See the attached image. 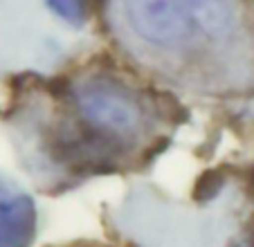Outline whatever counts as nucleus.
Wrapping results in <instances>:
<instances>
[{
    "label": "nucleus",
    "mask_w": 254,
    "mask_h": 247,
    "mask_svg": "<svg viewBox=\"0 0 254 247\" xmlns=\"http://www.w3.org/2000/svg\"><path fill=\"white\" fill-rule=\"evenodd\" d=\"M106 18L128 50L178 79H225L243 50L236 0H106Z\"/></svg>",
    "instance_id": "nucleus-1"
},
{
    "label": "nucleus",
    "mask_w": 254,
    "mask_h": 247,
    "mask_svg": "<svg viewBox=\"0 0 254 247\" xmlns=\"http://www.w3.org/2000/svg\"><path fill=\"white\" fill-rule=\"evenodd\" d=\"M74 135L65 148H77L86 167H111L153 139L160 110L153 97L117 72L90 70L72 76L65 92Z\"/></svg>",
    "instance_id": "nucleus-2"
},
{
    "label": "nucleus",
    "mask_w": 254,
    "mask_h": 247,
    "mask_svg": "<svg viewBox=\"0 0 254 247\" xmlns=\"http://www.w3.org/2000/svg\"><path fill=\"white\" fill-rule=\"evenodd\" d=\"M36 234V209L27 193L0 182V247H29Z\"/></svg>",
    "instance_id": "nucleus-3"
},
{
    "label": "nucleus",
    "mask_w": 254,
    "mask_h": 247,
    "mask_svg": "<svg viewBox=\"0 0 254 247\" xmlns=\"http://www.w3.org/2000/svg\"><path fill=\"white\" fill-rule=\"evenodd\" d=\"M50 9L72 25H83L90 11V0H48Z\"/></svg>",
    "instance_id": "nucleus-4"
}]
</instances>
